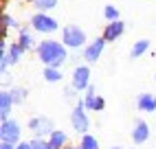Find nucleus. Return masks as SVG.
<instances>
[{
	"label": "nucleus",
	"instance_id": "39448f33",
	"mask_svg": "<svg viewBox=\"0 0 156 149\" xmlns=\"http://www.w3.org/2000/svg\"><path fill=\"white\" fill-rule=\"evenodd\" d=\"M27 130L33 134V138H48L51 134L57 130V127H55V121L51 119V116H46V114H35V116H31V119H29Z\"/></svg>",
	"mask_w": 156,
	"mask_h": 149
},
{
	"label": "nucleus",
	"instance_id": "6ab92c4d",
	"mask_svg": "<svg viewBox=\"0 0 156 149\" xmlns=\"http://www.w3.org/2000/svg\"><path fill=\"white\" fill-rule=\"evenodd\" d=\"M9 92H11V99H13L16 108H22V105L29 101V90L24 86H13V88H9Z\"/></svg>",
	"mask_w": 156,
	"mask_h": 149
},
{
	"label": "nucleus",
	"instance_id": "aec40b11",
	"mask_svg": "<svg viewBox=\"0 0 156 149\" xmlns=\"http://www.w3.org/2000/svg\"><path fill=\"white\" fill-rule=\"evenodd\" d=\"M29 2L37 13H51L59 5V0H29Z\"/></svg>",
	"mask_w": 156,
	"mask_h": 149
},
{
	"label": "nucleus",
	"instance_id": "a211bd4d",
	"mask_svg": "<svg viewBox=\"0 0 156 149\" xmlns=\"http://www.w3.org/2000/svg\"><path fill=\"white\" fill-rule=\"evenodd\" d=\"M42 79L48 86H57L64 81V72H62V68H42Z\"/></svg>",
	"mask_w": 156,
	"mask_h": 149
},
{
	"label": "nucleus",
	"instance_id": "f8f14e48",
	"mask_svg": "<svg viewBox=\"0 0 156 149\" xmlns=\"http://www.w3.org/2000/svg\"><path fill=\"white\" fill-rule=\"evenodd\" d=\"M16 42H18V44L22 46L27 53H29V50H35L37 44H40V42L35 40V31L31 29L29 24H22V29H20L18 35H16Z\"/></svg>",
	"mask_w": 156,
	"mask_h": 149
},
{
	"label": "nucleus",
	"instance_id": "a878e982",
	"mask_svg": "<svg viewBox=\"0 0 156 149\" xmlns=\"http://www.w3.org/2000/svg\"><path fill=\"white\" fill-rule=\"evenodd\" d=\"M16 149H33V145H31V140H22L20 145H16Z\"/></svg>",
	"mask_w": 156,
	"mask_h": 149
},
{
	"label": "nucleus",
	"instance_id": "0eeeda50",
	"mask_svg": "<svg viewBox=\"0 0 156 149\" xmlns=\"http://www.w3.org/2000/svg\"><path fill=\"white\" fill-rule=\"evenodd\" d=\"M22 125L18 119H7L0 121V143H9V145H20L22 143Z\"/></svg>",
	"mask_w": 156,
	"mask_h": 149
},
{
	"label": "nucleus",
	"instance_id": "4468645a",
	"mask_svg": "<svg viewBox=\"0 0 156 149\" xmlns=\"http://www.w3.org/2000/svg\"><path fill=\"white\" fill-rule=\"evenodd\" d=\"M0 48L7 50V57H9V64H11V66H18V64L24 59V55H27V50L20 46L16 40H13V42H9V40L2 42V46H0Z\"/></svg>",
	"mask_w": 156,
	"mask_h": 149
},
{
	"label": "nucleus",
	"instance_id": "ddd939ff",
	"mask_svg": "<svg viewBox=\"0 0 156 149\" xmlns=\"http://www.w3.org/2000/svg\"><path fill=\"white\" fill-rule=\"evenodd\" d=\"M134 105L141 114H156V94L152 92H141L134 99Z\"/></svg>",
	"mask_w": 156,
	"mask_h": 149
},
{
	"label": "nucleus",
	"instance_id": "6e6552de",
	"mask_svg": "<svg viewBox=\"0 0 156 149\" xmlns=\"http://www.w3.org/2000/svg\"><path fill=\"white\" fill-rule=\"evenodd\" d=\"M152 136V127L150 123L143 119V116H136V119L132 121V130H130V138H132V145L134 147H141L150 140Z\"/></svg>",
	"mask_w": 156,
	"mask_h": 149
},
{
	"label": "nucleus",
	"instance_id": "20e7f679",
	"mask_svg": "<svg viewBox=\"0 0 156 149\" xmlns=\"http://www.w3.org/2000/svg\"><path fill=\"white\" fill-rule=\"evenodd\" d=\"M68 119H70V130L75 132V134H79V136L90 134L92 121H90V114L86 112V108L81 105V99H79V103H77V105H73V108H70Z\"/></svg>",
	"mask_w": 156,
	"mask_h": 149
},
{
	"label": "nucleus",
	"instance_id": "f257e3e1",
	"mask_svg": "<svg viewBox=\"0 0 156 149\" xmlns=\"http://www.w3.org/2000/svg\"><path fill=\"white\" fill-rule=\"evenodd\" d=\"M37 61L42 64L44 68H62L64 64L68 61V48L62 44V40H55V37H44L40 40L37 48L33 50Z\"/></svg>",
	"mask_w": 156,
	"mask_h": 149
},
{
	"label": "nucleus",
	"instance_id": "f03ea898",
	"mask_svg": "<svg viewBox=\"0 0 156 149\" xmlns=\"http://www.w3.org/2000/svg\"><path fill=\"white\" fill-rule=\"evenodd\" d=\"M62 44H64L68 50H84L86 46H88V35H86V31L81 29L79 24H66V26H62Z\"/></svg>",
	"mask_w": 156,
	"mask_h": 149
},
{
	"label": "nucleus",
	"instance_id": "4be33fe9",
	"mask_svg": "<svg viewBox=\"0 0 156 149\" xmlns=\"http://www.w3.org/2000/svg\"><path fill=\"white\" fill-rule=\"evenodd\" d=\"M79 149H101L99 147V140H97V136H92V134H84V136H79Z\"/></svg>",
	"mask_w": 156,
	"mask_h": 149
},
{
	"label": "nucleus",
	"instance_id": "dca6fc26",
	"mask_svg": "<svg viewBox=\"0 0 156 149\" xmlns=\"http://www.w3.org/2000/svg\"><path fill=\"white\" fill-rule=\"evenodd\" d=\"M46 140H48V145L53 147V149H66V147L70 145V136H68L64 130H55L53 134L46 138Z\"/></svg>",
	"mask_w": 156,
	"mask_h": 149
},
{
	"label": "nucleus",
	"instance_id": "1a4fd4ad",
	"mask_svg": "<svg viewBox=\"0 0 156 149\" xmlns=\"http://www.w3.org/2000/svg\"><path fill=\"white\" fill-rule=\"evenodd\" d=\"M106 44L108 42L103 40L101 35L99 37H95V40H90L88 42V46L81 50V59H84V64H95V61H99L101 59V55H103V50H106Z\"/></svg>",
	"mask_w": 156,
	"mask_h": 149
},
{
	"label": "nucleus",
	"instance_id": "9b49d317",
	"mask_svg": "<svg viewBox=\"0 0 156 149\" xmlns=\"http://www.w3.org/2000/svg\"><path fill=\"white\" fill-rule=\"evenodd\" d=\"M126 31H128V26H126L123 20H117V22H106V24H103V31H101V37L110 44V42L121 40L123 35H126Z\"/></svg>",
	"mask_w": 156,
	"mask_h": 149
},
{
	"label": "nucleus",
	"instance_id": "7ed1b4c3",
	"mask_svg": "<svg viewBox=\"0 0 156 149\" xmlns=\"http://www.w3.org/2000/svg\"><path fill=\"white\" fill-rule=\"evenodd\" d=\"M29 26L40 35H55L57 31H62L59 20L53 13H37V11H33V16L29 20Z\"/></svg>",
	"mask_w": 156,
	"mask_h": 149
},
{
	"label": "nucleus",
	"instance_id": "2eb2a0df",
	"mask_svg": "<svg viewBox=\"0 0 156 149\" xmlns=\"http://www.w3.org/2000/svg\"><path fill=\"white\" fill-rule=\"evenodd\" d=\"M13 99H11V92L7 88L0 90V121H7L11 119V112H13Z\"/></svg>",
	"mask_w": 156,
	"mask_h": 149
},
{
	"label": "nucleus",
	"instance_id": "b1692460",
	"mask_svg": "<svg viewBox=\"0 0 156 149\" xmlns=\"http://www.w3.org/2000/svg\"><path fill=\"white\" fill-rule=\"evenodd\" d=\"M5 29H7V33H9V31H20V29H22V24H20V20L16 18V16H11V13H5Z\"/></svg>",
	"mask_w": 156,
	"mask_h": 149
},
{
	"label": "nucleus",
	"instance_id": "c756f323",
	"mask_svg": "<svg viewBox=\"0 0 156 149\" xmlns=\"http://www.w3.org/2000/svg\"><path fill=\"white\" fill-rule=\"evenodd\" d=\"M126 149H136V147H126Z\"/></svg>",
	"mask_w": 156,
	"mask_h": 149
},
{
	"label": "nucleus",
	"instance_id": "7c9ffc66",
	"mask_svg": "<svg viewBox=\"0 0 156 149\" xmlns=\"http://www.w3.org/2000/svg\"><path fill=\"white\" fill-rule=\"evenodd\" d=\"M154 81H156V74H154Z\"/></svg>",
	"mask_w": 156,
	"mask_h": 149
},
{
	"label": "nucleus",
	"instance_id": "f3484780",
	"mask_svg": "<svg viewBox=\"0 0 156 149\" xmlns=\"http://www.w3.org/2000/svg\"><path fill=\"white\" fill-rule=\"evenodd\" d=\"M150 46H152V42H150L147 37L136 40V42L132 44V48H130V59H141L143 55H147V53H150Z\"/></svg>",
	"mask_w": 156,
	"mask_h": 149
},
{
	"label": "nucleus",
	"instance_id": "5701e85b",
	"mask_svg": "<svg viewBox=\"0 0 156 149\" xmlns=\"http://www.w3.org/2000/svg\"><path fill=\"white\" fill-rule=\"evenodd\" d=\"M103 20L106 22H117V20H121V11L117 5H106L103 7Z\"/></svg>",
	"mask_w": 156,
	"mask_h": 149
},
{
	"label": "nucleus",
	"instance_id": "c85d7f7f",
	"mask_svg": "<svg viewBox=\"0 0 156 149\" xmlns=\"http://www.w3.org/2000/svg\"><path fill=\"white\" fill-rule=\"evenodd\" d=\"M110 149H123V147H110Z\"/></svg>",
	"mask_w": 156,
	"mask_h": 149
},
{
	"label": "nucleus",
	"instance_id": "9d476101",
	"mask_svg": "<svg viewBox=\"0 0 156 149\" xmlns=\"http://www.w3.org/2000/svg\"><path fill=\"white\" fill-rule=\"evenodd\" d=\"M81 105L86 108V112H103L106 110V99L97 94L95 86H90L84 94H81Z\"/></svg>",
	"mask_w": 156,
	"mask_h": 149
},
{
	"label": "nucleus",
	"instance_id": "bb28decb",
	"mask_svg": "<svg viewBox=\"0 0 156 149\" xmlns=\"http://www.w3.org/2000/svg\"><path fill=\"white\" fill-rule=\"evenodd\" d=\"M0 149H16V145H9V143H0Z\"/></svg>",
	"mask_w": 156,
	"mask_h": 149
},
{
	"label": "nucleus",
	"instance_id": "423d86ee",
	"mask_svg": "<svg viewBox=\"0 0 156 149\" xmlns=\"http://www.w3.org/2000/svg\"><path fill=\"white\" fill-rule=\"evenodd\" d=\"M70 86L75 88L79 94H84L90 86H92V70L88 64H77L75 68L70 70Z\"/></svg>",
	"mask_w": 156,
	"mask_h": 149
},
{
	"label": "nucleus",
	"instance_id": "393cba45",
	"mask_svg": "<svg viewBox=\"0 0 156 149\" xmlns=\"http://www.w3.org/2000/svg\"><path fill=\"white\" fill-rule=\"evenodd\" d=\"M31 145H33V149H53L46 138H31Z\"/></svg>",
	"mask_w": 156,
	"mask_h": 149
},
{
	"label": "nucleus",
	"instance_id": "cd10ccee",
	"mask_svg": "<svg viewBox=\"0 0 156 149\" xmlns=\"http://www.w3.org/2000/svg\"><path fill=\"white\" fill-rule=\"evenodd\" d=\"M66 149H79V145H68Z\"/></svg>",
	"mask_w": 156,
	"mask_h": 149
},
{
	"label": "nucleus",
	"instance_id": "412c9836",
	"mask_svg": "<svg viewBox=\"0 0 156 149\" xmlns=\"http://www.w3.org/2000/svg\"><path fill=\"white\" fill-rule=\"evenodd\" d=\"M62 99H64V103H73V105H77L79 99H81V94L70 86V83H66L64 88H62Z\"/></svg>",
	"mask_w": 156,
	"mask_h": 149
}]
</instances>
